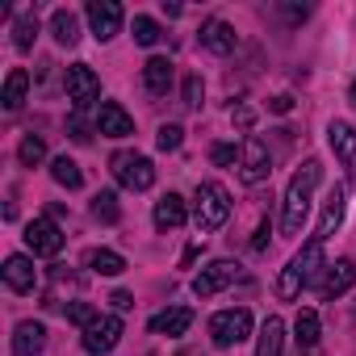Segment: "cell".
I'll return each mask as SVG.
<instances>
[{
	"label": "cell",
	"instance_id": "obj_1",
	"mask_svg": "<svg viewBox=\"0 0 356 356\" xmlns=\"http://www.w3.org/2000/svg\"><path fill=\"white\" fill-rule=\"evenodd\" d=\"M318 181H323V163H318V159H306V163L293 172V181H289V189H285V202H281V231H285V235H298V231H302Z\"/></svg>",
	"mask_w": 356,
	"mask_h": 356
},
{
	"label": "cell",
	"instance_id": "obj_2",
	"mask_svg": "<svg viewBox=\"0 0 356 356\" xmlns=\"http://www.w3.org/2000/svg\"><path fill=\"white\" fill-rule=\"evenodd\" d=\"M231 218V193L218 181H202L193 193V222L197 231H218Z\"/></svg>",
	"mask_w": 356,
	"mask_h": 356
},
{
	"label": "cell",
	"instance_id": "obj_3",
	"mask_svg": "<svg viewBox=\"0 0 356 356\" xmlns=\"http://www.w3.org/2000/svg\"><path fill=\"white\" fill-rule=\"evenodd\" d=\"M109 168H113V176H118V185H126V189H134V193H143V189L155 185V168H151V159L138 155V151H118V155L109 159Z\"/></svg>",
	"mask_w": 356,
	"mask_h": 356
},
{
	"label": "cell",
	"instance_id": "obj_4",
	"mask_svg": "<svg viewBox=\"0 0 356 356\" xmlns=\"http://www.w3.org/2000/svg\"><path fill=\"white\" fill-rule=\"evenodd\" d=\"M268 176H273L268 143L256 138V134H248L243 147H239V181H243V185H260V181H268Z\"/></svg>",
	"mask_w": 356,
	"mask_h": 356
},
{
	"label": "cell",
	"instance_id": "obj_5",
	"mask_svg": "<svg viewBox=\"0 0 356 356\" xmlns=\"http://www.w3.org/2000/svg\"><path fill=\"white\" fill-rule=\"evenodd\" d=\"M210 335H214L218 348H235V343L252 339V310H243V306L218 310V314L210 318Z\"/></svg>",
	"mask_w": 356,
	"mask_h": 356
},
{
	"label": "cell",
	"instance_id": "obj_6",
	"mask_svg": "<svg viewBox=\"0 0 356 356\" xmlns=\"http://www.w3.org/2000/svg\"><path fill=\"white\" fill-rule=\"evenodd\" d=\"M63 88H67V101L76 105V113H84L97 97H101V80L88 63H72L67 76H63Z\"/></svg>",
	"mask_w": 356,
	"mask_h": 356
},
{
	"label": "cell",
	"instance_id": "obj_7",
	"mask_svg": "<svg viewBox=\"0 0 356 356\" xmlns=\"http://www.w3.org/2000/svg\"><path fill=\"white\" fill-rule=\"evenodd\" d=\"M118 339H122V318H118V314H101V318H97L92 327H84V335H80V343H84L88 356H105V352H113Z\"/></svg>",
	"mask_w": 356,
	"mask_h": 356
},
{
	"label": "cell",
	"instance_id": "obj_8",
	"mask_svg": "<svg viewBox=\"0 0 356 356\" xmlns=\"http://www.w3.org/2000/svg\"><path fill=\"white\" fill-rule=\"evenodd\" d=\"M26 248L34 256H59L63 252V231L55 227V218H34L26 222Z\"/></svg>",
	"mask_w": 356,
	"mask_h": 356
},
{
	"label": "cell",
	"instance_id": "obj_9",
	"mask_svg": "<svg viewBox=\"0 0 356 356\" xmlns=\"http://www.w3.org/2000/svg\"><path fill=\"white\" fill-rule=\"evenodd\" d=\"M84 17H88V26H92L97 42H109V38L122 30V5H118V0H92V5L84 9Z\"/></svg>",
	"mask_w": 356,
	"mask_h": 356
},
{
	"label": "cell",
	"instance_id": "obj_10",
	"mask_svg": "<svg viewBox=\"0 0 356 356\" xmlns=\"http://www.w3.org/2000/svg\"><path fill=\"white\" fill-rule=\"evenodd\" d=\"M231 281H239V264H235V260H214L210 268H202V273L193 277V293H197V298H214V293L227 289Z\"/></svg>",
	"mask_w": 356,
	"mask_h": 356
},
{
	"label": "cell",
	"instance_id": "obj_11",
	"mask_svg": "<svg viewBox=\"0 0 356 356\" xmlns=\"http://www.w3.org/2000/svg\"><path fill=\"white\" fill-rule=\"evenodd\" d=\"M327 143H331L335 159L343 163V172L356 176V126H348V122H331V126H327Z\"/></svg>",
	"mask_w": 356,
	"mask_h": 356
},
{
	"label": "cell",
	"instance_id": "obj_12",
	"mask_svg": "<svg viewBox=\"0 0 356 356\" xmlns=\"http://www.w3.org/2000/svg\"><path fill=\"white\" fill-rule=\"evenodd\" d=\"M0 277H5V285L13 293H34L38 289V268H34L30 256H9L5 268H0Z\"/></svg>",
	"mask_w": 356,
	"mask_h": 356
},
{
	"label": "cell",
	"instance_id": "obj_13",
	"mask_svg": "<svg viewBox=\"0 0 356 356\" xmlns=\"http://www.w3.org/2000/svg\"><path fill=\"white\" fill-rule=\"evenodd\" d=\"M155 227L159 231H176V227H185L189 222V202L181 197V193H163L159 202H155Z\"/></svg>",
	"mask_w": 356,
	"mask_h": 356
},
{
	"label": "cell",
	"instance_id": "obj_14",
	"mask_svg": "<svg viewBox=\"0 0 356 356\" xmlns=\"http://www.w3.org/2000/svg\"><path fill=\"white\" fill-rule=\"evenodd\" d=\"M97 130H101L105 138H126V134H134V118H130L118 101H105V105L97 109Z\"/></svg>",
	"mask_w": 356,
	"mask_h": 356
},
{
	"label": "cell",
	"instance_id": "obj_15",
	"mask_svg": "<svg viewBox=\"0 0 356 356\" xmlns=\"http://www.w3.org/2000/svg\"><path fill=\"white\" fill-rule=\"evenodd\" d=\"M42 348H47V327L38 318L13 327V356H42Z\"/></svg>",
	"mask_w": 356,
	"mask_h": 356
},
{
	"label": "cell",
	"instance_id": "obj_16",
	"mask_svg": "<svg viewBox=\"0 0 356 356\" xmlns=\"http://www.w3.org/2000/svg\"><path fill=\"white\" fill-rule=\"evenodd\" d=\"M197 42H202L210 55H231V51H235V30H231L227 22H218V17H210V22H202Z\"/></svg>",
	"mask_w": 356,
	"mask_h": 356
},
{
	"label": "cell",
	"instance_id": "obj_17",
	"mask_svg": "<svg viewBox=\"0 0 356 356\" xmlns=\"http://www.w3.org/2000/svg\"><path fill=\"white\" fill-rule=\"evenodd\" d=\"M352 281H356V264L352 260H335V264H327L318 289H323V298H339V293L352 289Z\"/></svg>",
	"mask_w": 356,
	"mask_h": 356
},
{
	"label": "cell",
	"instance_id": "obj_18",
	"mask_svg": "<svg viewBox=\"0 0 356 356\" xmlns=\"http://www.w3.org/2000/svg\"><path fill=\"white\" fill-rule=\"evenodd\" d=\"M172 59H163V55H151L147 63H143V84H147V92L151 97H163L168 88H172Z\"/></svg>",
	"mask_w": 356,
	"mask_h": 356
},
{
	"label": "cell",
	"instance_id": "obj_19",
	"mask_svg": "<svg viewBox=\"0 0 356 356\" xmlns=\"http://www.w3.org/2000/svg\"><path fill=\"white\" fill-rule=\"evenodd\" d=\"M193 327V310L189 306H172V310H159L151 318V331L155 335H185Z\"/></svg>",
	"mask_w": 356,
	"mask_h": 356
},
{
	"label": "cell",
	"instance_id": "obj_20",
	"mask_svg": "<svg viewBox=\"0 0 356 356\" xmlns=\"http://www.w3.org/2000/svg\"><path fill=\"white\" fill-rule=\"evenodd\" d=\"M281 348H285V323L277 314H268L256 335V356H281Z\"/></svg>",
	"mask_w": 356,
	"mask_h": 356
},
{
	"label": "cell",
	"instance_id": "obj_21",
	"mask_svg": "<svg viewBox=\"0 0 356 356\" xmlns=\"http://www.w3.org/2000/svg\"><path fill=\"white\" fill-rule=\"evenodd\" d=\"M26 92H30V72L13 67V72L5 76V92H0V105H5L9 113H17V109H22V101H26Z\"/></svg>",
	"mask_w": 356,
	"mask_h": 356
},
{
	"label": "cell",
	"instance_id": "obj_22",
	"mask_svg": "<svg viewBox=\"0 0 356 356\" xmlns=\"http://www.w3.org/2000/svg\"><path fill=\"white\" fill-rule=\"evenodd\" d=\"M343 222V189H331V197H327V210H323V218H318V231H314V239H331V231Z\"/></svg>",
	"mask_w": 356,
	"mask_h": 356
},
{
	"label": "cell",
	"instance_id": "obj_23",
	"mask_svg": "<svg viewBox=\"0 0 356 356\" xmlns=\"http://www.w3.org/2000/svg\"><path fill=\"white\" fill-rule=\"evenodd\" d=\"M51 34H55V42H63V47H76V42H80V22H76V13H67V9H55V17H51Z\"/></svg>",
	"mask_w": 356,
	"mask_h": 356
},
{
	"label": "cell",
	"instance_id": "obj_24",
	"mask_svg": "<svg viewBox=\"0 0 356 356\" xmlns=\"http://www.w3.org/2000/svg\"><path fill=\"white\" fill-rule=\"evenodd\" d=\"M88 268L101 273V277H118V273H126V260L118 252H109V248H92L88 252Z\"/></svg>",
	"mask_w": 356,
	"mask_h": 356
},
{
	"label": "cell",
	"instance_id": "obj_25",
	"mask_svg": "<svg viewBox=\"0 0 356 356\" xmlns=\"http://www.w3.org/2000/svg\"><path fill=\"white\" fill-rule=\"evenodd\" d=\"M51 176L63 185V189H80L84 185V172H80V163L76 159H67V155H59L55 163H51Z\"/></svg>",
	"mask_w": 356,
	"mask_h": 356
},
{
	"label": "cell",
	"instance_id": "obj_26",
	"mask_svg": "<svg viewBox=\"0 0 356 356\" xmlns=\"http://www.w3.org/2000/svg\"><path fill=\"white\" fill-rule=\"evenodd\" d=\"M293 339H298L302 348H314V343H318V314H314V310H298V318H293Z\"/></svg>",
	"mask_w": 356,
	"mask_h": 356
},
{
	"label": "cell",
	"instance_id": "obj_27",
	"mask_svg": "<svg viewBox=\"0 0 356 356\" xmlns=\"http://www.w3.org/2000/svg\"><path fill=\"white\" fill-rule=\"evenodd\" d=\"M17 159H22L26 168H38V163L47 159V143H42V134H26L22 147H17Z\"/></svg>",
	"mask_w": 356,
	"mask_h": 356
},
{
	"label": "cell",
	"instance_id": "obj_28",
	"mask_svg": "<svg viewBox=\"0 0 356 356\" xmlns=\"http://www.w3.org/2000/svg\"><path fill=\"white\" fill-rule=\"evenodd\" d=\"M34 38H38V17H34V13L17 17V26H13V47H17V51H30Z\"/></svg>",
	"mask_w": 356,
	"mask_h": 356
},
{
	"label": "cell",
	"instance_id": "obj_29",
	"mask_svg": "<svg viewBox=\"0 0 356 356\" xmlns=\"http://www.w3.org/2000/svg\"><path fill=\"white\" fill-rule=\"evenodd\" d=\"M92 218H97V222H118V218H122V210H118V197H113L109 189L92 197Z\"/></svg>",
	"mask_w": 356,
	"mask_h": 356
},
{
	"label": "cell",
	"instance_id": "obj_30",
	"mask_svg": "<svg viewBox=\"0 0 356 356\" xmlns=\"http://www.w3.org/2000/svg\"><path fill=\"white\" fill-rule=\"evenodd\" d=\"M159 38H163V34H159V22L138 13V17H134V42H138V47H155Z\"/></svg>",
	"mask_w": 356,
	"mask_h": 356
},
{
	"label": "cell",
	"instance_id": "obj_31",
	"mask_svg": "<svg viewBox=\"0 0 356 356\" xmlns=\"http://www.w3.org/2000/svg\"><path fill=\"white\" fill-rule=\"evenodd\" d=\"M302 289H306V285H302V273H298L293 264H285V273H281V281H277V293H281L285 302H293Z\"/></svg>",
	"mask_w": 356,
	"mask_h": 356
},
{
	"label": "cell",
	"instance_id": "obj_32",
	"mask_svg": "<svg viewBox=\"0 0 356 356\" xmlns=\"http://www.w3.org/2000/svg\"><path fill=\"white\" fill-rule=\"evenodd\" d=\"M97 318H101V314H97L88 302H67V323H76L80 331H84V327H92Z\"/></svg>",
	"mask_w": 356,
	"mask_h": 356
},
{
	"label": "cell",
	"instance_id": "obj_33",
	"mask_svg": "<svg viewBox=\"0 0 356 356\" xmlns=\"http://www.w3.org/2000/svg\"><path fill=\"white\" fill-rule=\"evenodd\" d=\"M159 151H176V147H181L185 143V130L181 126H176V122H168V126H159Z\"/></svg>",
	"mask_w": 356,
	"mask_h": 356
},
{
	"label": "cell",
	"instance_id": "obj_34",
	"mask_svg": "<svg viewBox=\"0 0 356 356\" xmlns=\"http://www.w3.org/2000/svg\"><path fill=\"white\" fill-rule=\"evenodd\" d=\"M210 159H214L218 168H231V163L239 159V147H235V143H214V147H210Z\"/></svg>",
	"mask_w": 356,
	"mask_h": 356
},
{
	"label": "cell",
	"instance_id": "obj_35",
	"mask_svg": "<svg viewBox=\"0 0 356 356\" xmlns=\"http://www.w3.org/2000/svg\"><path fill=\"white\" fill-rule=\"evenodd\" d=\"M202 76H185V105L189 109H202Z\"/></svg>",
	"mask_w": 356,
	"mask_h": 356
},
{
	"label": "cell",
	"instance_id": "obj_36",
	"mask_svg": "<svg viewBox=\"0 0 356 356\" xmlns=\"http://www.w3.org/2000/svg\"><path fill=\"white\" fill-rule=\"evenodd\" d=\"M268 231H273V222H268V218H260L256 239H252V252H264V248H268Z\"/></svg>",
	"mask_w": 356,
	"mask_h": 356
},
{
	"label": "cell",
	"instance_id": "obj_37",
	"mask_svg": "<svg viewBox=\"0 0 356 356\" xmlns=\"http://www.w3.org/2000/svg\"><path fill=\"white\" fill-rule=\"evenodd\" d=\"M231 118H235V126H239V130H248V126L256 122V113H252L248 105H239V109H231Z\"/></svg>",
	"mask_w": 356,
	"mask_h": 356
},
{
	"label": "cell",
	"instance_id": "obj_38",
	"mask_svg": "<svg viewBox=\"0 0 356 356\" xmlns=\"http://www.w3.org/2000/svg\"><path fill=\"white\" fill-rule=\"evenodd\" d=\"M72 138H76V143H88V126H84L80 113H72Z\"/></svg>",
	"mask_w": 356,
	"mask_h": 356
},
{
	"label": "cell",
	"instance_id": "obj_39",
	"mask_svg": "<svg viewBox=\"0 0 356 356\" xmlns=\"http://www.w3.org/2000/svg\"><path fill=\"white\" fill-rule=\"evenodd\" d=\"M268 109H273V113H289V109H293V97H285V92H281V97H273V101H268Z\"/></svg>",
	"mask_w": 356,
	"mask_h": 356
},
{
	"label": "cell",
	"instance_id": "obj_40",
	"mask_svg": "<svg viewBox=\"0 0 356 356\" xmlns=\"http://www.w3.org/2000/svg\"><path fill=\"white\" fill-rule=\"evenodd\" d=\"M109 302H113V306H118V310H130V306H134V298H130V293H126V289H118V293H113V298H109Z\"/></svg>",
	"mask_w": 356,
	"mask_h": 356
},
{
	"label": "cell",
	"instance_id": "obj_41",
	"mask_svg": "<svg viewBox=\"0 0 356 356\" xmlns=\"http://www.w3.org/2000/svg\"><path fill=\"white\" fill-rule=\"evenodd\" d=\"M306 13H310V9H306V5H302V9H298V5H285V17H289V22H302V17H306Z\"/></svg>",
	"mask_w": 356,
	"mask_h": 356
},
{
	"label": "cell",
	"instance_id": "obj_42",
	"mask_svg": "<svg viewBox=\"0 0 356 356\" xmlns=\"http://www.w3.org/2000/svg\"><path fill=\"white\" fill-rule=\"evenodd\" d=\"M348 101H352V105H356V84H352V88H348Z\"/></svg>",
	"mask_w": 356,
	"mask_h": 356
},
{
	"label": "cell",
	"instance_id": "obj_43",
	"mask_svg": "<svg viewBox=\"0 0 356 356\" xmlns=\"http://www.w3.org/2000/svg\"><path fill=\"white\" fill-rule=\"evenodd\" d=\"M181 356H197V352H181Z\"/></svg>",
	"mask_w": 356,
	"mask_h": 356
}]
</instances>
